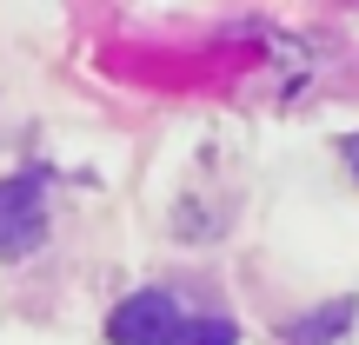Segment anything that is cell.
<instances>
[{"label": "cell", "mask_w": 359, "mask_h": 345, "mask_svg": "<svg viewBox=\"0 0 359 345\" xmlns=\"http://www.w3.org/2000/svg\"><path fill=\"white\" fill-rule=\"evenodd\" d=\"M47 239V186L34 173L0 179V259H20Z\"/></svg>", "instance_id": "1"}, {"label": "cell", "mask_w": 359, "mask_h": 345, "mask_svg": "<svg viewBox=\"0 0 359 345\" xmlns=\"http://www.w3.org/2000/svg\"><path fill=\"white\" fill-rule=\"evenodd\" d=\"M173 332H180V306L167 293H133L107 319V339L114 345H173Z\"/></svg>", "instance_id": "2"}, {"label": "cell", "mask_w": 359, "mask_h": 345, "mask_svg": "<svg viewBox=\"0 0 359 345\" xmlns=\"http://www.w3.org/2000/svg\"><path fill=\"white\" fill-rule=\"evenodd\" d=\"M353 299H333V306H320V312H306L299 325H286V345H333L339 332L353 325Z\"/></svg>", "instance_id": "3"}, {"label": "cell", "mask_w": 359, "mask_h": 345, "mask_svg": "<svg viewBox=\"0 0 359 345\" xmlns=\"http://www.w3.org/2000/svg\"><path fill=\"white\" fill-rule=\"evenodd\" d=\"M173 345H240V332H233V319H219V312H200V319H180Z\"/></svg>", "instance_id": "4"}, {"label": "cell", "mask_w": 359, "mask_h": 345, "mask_svg": "<svg viewBox=\"0 0 359 345\" xmlns=\"http://www.w3.org/2000/svg\"><path fill=\"white\" fill-rule=\"evenodd\" d=\"M346 167L359 173V133H353V140H346Z\"/></svg>", "instance_id": "5"}]
</instances>
